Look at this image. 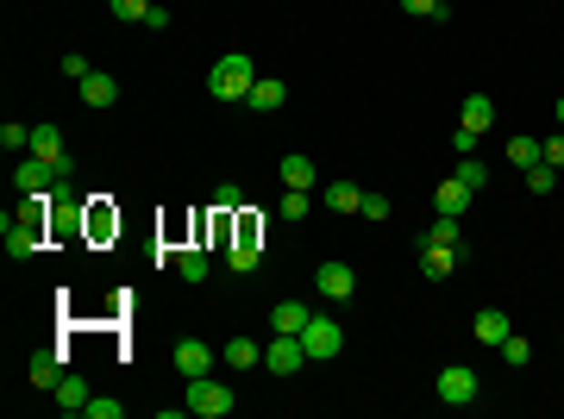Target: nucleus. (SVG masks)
<instances>
[{
    "instance_id": "1",
    "label": "nucleus",
    "mask_w": 564,
    "mask_h": 419,
    "mask_svg": "<svg viewBox=\"0 0 564 419\" xmlns=\"http://www.w3.org/2000/svg\"><path fill=\"white\" fill-rule=\"evenodd\" d=\"M45 201H51V195H32L19 213H6V219H0V232H6V251H13V257H32V251L45 244V232H56Z\"/></svg>"
},
{
    "instance_id": "2",
    "label": "nucleus",
    "mask_w": 564,
    "mask_h": 419,
    "mask_svg": "<svg viewBox=\"0 0 564 419\" xmlns=\"http://www.w3.org/2000/svg\"><path fill=\"white\" fill-rule=\"evenodd\" d=\"M251 88H257V63L245 51H226L220 63L207 69V95H214V101H245Z\"/></svg>"
},
{
    "instance_id": "3",
    "label": "nucleus",
    "mask_w": 564,
    "mask_h": 419,
    "mask_svg": "<svg viewBox=\"0 0 564 419\" xmlns=\"http://www.w3.org/2000/svg\"><path fill=\"white\" fill-rule=\"evenodd\" d=\"M232 388L226 382H214V375H188V401H182V414H195V419H226L232 414Z\"/></svg>"
},
{
    "instance_id": "4",
    "label": "nucleus",
    "mask_w": 564,
    "mask_h": 419,
    "mask_svg": "<svg viewBox=\"0 0 564 419\" xmlns=\"http://www.w3.org/2000/svg\"><path fill=\"white\" fill-rule=\"evenodd\" d=\"M301 344H307V364H333L338 351H345V325L327 319V314H314L301 325Z\"/></svg>"
},
{
    "instance_id": "5",
    "label": "nucleus",
    "mask_w": 564,
    "mask_h": 419,
    "mask_svg": "<svg viewBox=\"0 0 564 419\" xmlns=\"http://www.w3.org/2000/svg\"><path fill=\"white\" fill-rule=\"evenodd\" d=\"M301 364H307L301 332H270V344H264V369H270V375H295Z\"/></svg>"
},
{
    "instance_id": "6",
    "label": "nucleus",
    "mask_w": 564,
    "mask_h": 419,
    "mask_svg": "<svg viewBox=\"0 0 564 419\" xmlns=\"http://www.w3.org/2000/svg\"><path fill=\"white\" fill-rule=\"evenodd\" d=\"M32 157H45L56 175H76V151L63 145V132H56V125H32Z\"/></svg>"
},
{
    "instance_id": "7",
    "label": "nucleus",
    "mask_w": 564,
    "mask_h": 419,
    "mask_svg": "<svg viewBox=\"0 0 564 419\" xmlns=\"http://www.w3.org/2000/svg\"><path fill=\"white\" fill-rule=\"evenodd\" d=\"M314 288H320V294H327V301H351V294H358V269H351V263H320V269H314Z\"/></svg>"
},
{
    "instance_id": "8",
    "label": "nucleus",
    "mask_w": 564,
    "mask_h": 419,
    "mask_svg": "<svg viewBox=\"0 0 564 419\" xmlns=\"http://www.w3.org/2000/svg\"><path fill=\"white\" fill-rule=\"evenodd\" d=\"M13 182H19V195H51L63 175H56L45 157H19V163H13Z\"/></svg>"
},
{
    "instance_id": "9",
    "label": "nucleus",
    "mask_w": 564,
    "mask_h": 419,
    "mask_svg": "<svg viewBox=\"0 0 564 419\" xmlns=\"http://www.w3.org/2000/svg\"><path fill=\"white\" fill-rule=\"evenodd\" d=\"M439 401H451V407H470V401H477V369H464V364L439 369Z\"/></svg>"
},
{
    "instance_id": "10",
    "label": "nucleus",
    "mask_w": 564,
    "mask_h": 419,
    "mask_svg": "<svg viewBox=\"0 0 564 419\" xmlns=\"http://www.w3.org/2000/svg\"><path fill=\"white\" fill-rule=\"evenodd\" d=\"M176 369L182 375H214V344L207 338H182L176 344Z\"/></svg>"
},
{
    "instance_id": "11",
    "label": "nucleus",
    "mask_w": 564,
    "mask_h": 419,
    "mask_svg": "<svg viewBox=\"0 0 564 419\" xmlns=\"http://www.w3.org/2000/svg\"><path fill=\"white\" fill-rule=\"evenodd\" d=\"M420 251H458V257H464V225L439 213V219L427 225V238H420Z\"/></svg>"
},
{
    "instance_id": "12",
    "label": "nucleus",
    "mask_w": 564,
    "mask_h": 419,
    "mask_svg": "<svg viewBox=\"0 0 564 419\" xmlns=\"http://www.w3.org/2000/svg\"><path fill=\"white\" fill-rule=\"evenodd\" d=\"M51 394H56V407H63V414H88V401H95V394H88V382H82L76 369H63V382H56Z\"/></svg>"
},
{
    "instance_id": "13",
    "label": "nucleus",
    "mask_w": 564,
    "mask_h": 419,
    "mask_svg": "<svg viewBox=\"0 0 564 419\" xmlns=\"http://www.w3.org/2000/svg\"><path fill=\"white\" fill-rule=\"evenodd\" d=\"M226 257H232V269H238V275H251V269H257V225H251V219L232 232V251H226Z\"/></svg>"
},
{
    "instance_id": "14",
    "label": "nucleus",
    "mask_w": 564,
    "mask_h": 419,
    "mask_svg": "<svg viewBox=\"0 0 564 419\" xmlns=\"http://www.w3.org/2000/svg\"><path fill=\"white\" fill-rule=\"evenodd\" d=\"M63 369H69V351H38L32 357V388H56Z\"/></svg>"
},
{
    "instance_id": "15",
    "label": "nucleus",
    "mask_w": 564,
    "mask_h": 419,
    "mask_svg": "<svg viewBox=\"0 0 564 419\" xmlns=\"http://www.w3.org/2000/svg\"><path fill=\"white\" fill-rule=\"evenodd\" d=\"M433 207L446 213V219H464V207H470V188L451 175V182H439V188H433Z\"/></svg>"
},
{
    "instance_id": "16",
    "label": "nucleus",
    "mask_w": 564,
    "mask_h": 419,
    "mask_svg": "<svg viewBox=\"0 0 564 419\" xmlns=\"http://www.w3.org/2000/svg\"><path fill=\"white\" fill-rule=\"evenodd\" d=\"M76 88H82V101H88V106H113V101H119V82L101 75V69H95V75H82Z\"/></svg>"
},
{
    "instance_id": "17",
    "label": "nucleus",
    "mask_w": 564,
    "mask_h": 419,
    "mask_svg": "<svg viewBox=\"0 0 564 419\" xmlns=\"http://www.w3.org/2000/svg\"><path fill=\"white\" fill-rule=\"evenodd\" d=\"M282 101H288V88H282L277 75H257V88L245 95V106H257V113H277Z\"/></svg>"
},
{
    "instance_id": "18",
    "label": "nucleus",
    "mask_w": 564,
    "mask_h": 419,
    "mask_svg": "<svg viewBox=\"0 0 564 419\" xmlns=\"http://www.w3.org/2000/svg\"><path fill=\"white\" fill-rule=\"evenodd\" d=\"M314 319V307H301V301H277L270 307V332H301Z\"/></svg>"
},
{
    "instance_id": "19",
    "label": "nucleus",
    "mask_w": 564,
    "mask_h": 419,
    "mask_svg": "<svg viewBox=\"0 0 564 419\" xmlns=\"http://www.w3.org/2000/svg\"><path fill=\"white\" fill-rule=\"evenodd\" d=\"M458 125H470V132H489V125H496V101H489V95H470Z\"/></svg>"
},
{
    "instance_id": "20",
    "label": "nucleus",
    "mask_w": 564,
    "mask_h": 419,
    "mask_svg": "<svg viewBox=\"0 0 564 419\" xmlns=\"http://www.w3.org/2000/svg\"><path fill=\"white\" fill-rule=\"evenodd\" d=\"M220 357H226L232 369H257V364H264V344H257V338H232Z\"/></svg>"
},
{
    "instance_id": "21",
    "label": "nucleus",
    "mask_w": 564,
    "mask_h": 419,
    "mask_svg": "<svg viewBox=\"0 0 564 419\" xmlns=\"http://www.w3.org/2000/svg\"><path fill=\"white\" fill-rule=\"evenodd\" d=\"M119 232V213H107L101 195H88V238H113Z\"/></svg>"
},
{
    "instance_id": "22",
    "label": "nucleus",
    "mask_w": 564,
    "mask_h": 419,
    "mask_svg": "<svg viewBox=\"0 0 564 419\" xmlns=\"http://www.w3.org/2000/svg\"><path fill=\"white\" fill-rule=\"evenodd\" d=\"M508 332H514V325H508L502 307H483V314H477V338H483V344H502Z\"/></svg>"
},
{
    "instance_id": "23",
    "label": "nucleus",
    "mask_w": 564,
    "mask_h": 419,
    "mask_svg": "<svg viewBox=\"0 0 564 419\" xmlns=\"http://www.w3.org/2000/svg\"><path fill=\"white\" fill-rule=\"evenodd\" d=\"M508 163H514L520 175H527L533 163H546V151H539V138H508Z\"/></svg>"
},
{
    "instance_id": "24",
    "label": "nucleus",
    "mask_w": 564,
    "mask_h": 419,
    "mask_svg": "<svg viewBox=\"0 0 564 419\" xmlns=\"http://www.w3.org/2000/svg\"><path fill=\"white\" fill-rule=\"evenodd\" d=\"M327 207H333V213H358V207H364V188H358V182H333V188H327Z\"/></svg>"
},
{
    "instance_id": "25",
    "label": "nucleus",
    "mask_w": 564,
    "mask_h": 419,
    "mask_svg": "<svg viewBox=\"0 0 564 419\" xmlns=\"http://www.w3.org/2000/svg\"><path fill=\"white\" fill-rule=\"evenodd\" d=\"M451 269H458V251H420V275L427 282H446Z\"/></svg>"
},
{
    "instance_id": "26",
    "label": "nucleus",
    "mask_w": 564,
    "mask_h": 419,
    "mask_svg": "<svg viewBox=\"0 0 564 419\" xmlns=\"http://www.w3.org/2000/svg\"><path fill=\"white\" fill-rule=\"evenodd\" d=\"M282 188H314V157H282Z\"/></svg>"
},
{
    "instance_id": "27",
    "label": "nucleus",
    "mask_w": 564,
    "mask_h": 419,
    "mask_svg": "<svg viewBox=\"0 0 564 419\" xmlns=\"http://www.w3.org/2000/svg\"><path fill=\"white\" fill-rule=\"evenodd\" d=\"M176 275L182 282H207V251L195 244V251H176Z\"/></svg>"
},
{
    "instance_id": "28",
    "label": "nucleus",
    "mask_w": 564,
    "mask_h": 419,
    "mask_svg": "<svg viewBox=\"0 0 564 419\" xmlns=\"http://www.w3.org/2000/svg\"><path fill=\"white\" fill-rule=\"evenodd\" d=\"M307 207H314V188H282V201H277L282 219H307Z\"/></svg>"
},
{
    "instance_id": "29",
    "label": "nucleus",
    "mask_w": 564,
    "mask_h": 419,
    "mask_svg": "<svg viewBox=\"0 0 564 419\" xmlns=\"http://www.w3.org/2000/svg\"><path fill=\"white\" fill-rule=\"evenodd\" d=\"M527 188H533V195H552V188H559V169H552V163H533V169H527Z\"/></svg>"
},
{
    "instance_id": "30",
    "label": "nucleus",
    "mask_w": 564,
    "mask_h": 419,
    "mask_svg": "<svg viewBox=\"0 0 564 419\" xmlns=\"http://www.w3.org/2000/svg\"><path fill=\"white\" fill-rule=\"evenodd\" d=\"M496 351H502V357H508V364H514V369H520V364H527V357H533V344H527L520 332H508V338H502V344H496Z\"/></svg>"
},
{
    "instance_id": "31",
    "label": "nucleus",
    "mask_w": 564,
    "mask_h": 419,
    "mask_svg": "<svg viewBox=\"0 0 564 419\" xmlns=\"http://www.w3.org/2000/svg\"><path fill=\"white\" fill-rule=\"evenodd\" d=\"M0 151H32V125H0Z\"/></svg>"
},
{
    "instance_id": "32",
    "label": "nucleus",
    "mask_w": 564,
    "mask_h": 419,
    "mask_svg": "<svg viewBox=\"0 0 564 419\" xmlns=\"http://www.w3.org/2000/svg\"><path fill=\"white\" fill-rule=\"evenodd\" d=\"M408 19H446V0H401Z\"/></svg>"
},
{
    "instance_id": "33",
    "label": "nucleus",
    "mask_w": 564,
    "mask_h": 419,
    "mask_svg": "<svg viewBox=\"0 0 564 419\" xmlns=\"http://www.w3.org/2000/svg\"><path fill=\"white\" fill-rule=\"evenodd\" d=\"M238 201H245L238 182H220V188H214V213H238Z\"/></svg>"
},
{
    "instance_id": "34",
    "label": "nucleus",
    "mask_w": 564,
    "mask_h": 419,
    "mask_svg": "<svg viewBox=\"0 0 564 419\" xmlns=\"http://www.w3.org/2000/svg\"><path fill=\"white\" fill-rule=\"evenodd\" d=\"M458 182H464L470 195H477V188L489 182V169H483V163H477V157H464V163H458Z\"/></svg>"
},
{
    "instance_id": "35",
    "label": "nucleus",
    "mask_w": 564,
    "mask_h": 419,
    "mask_svg": "<svg viewBox=\"0 0 564 419\" xmlns=\"http://www.w3.org/2000/svg\"><path fill=\"white\" fill-rule=\"evenodd\" d=\"M145 13H151V0H113V19H132V25H138Z\"/></svg>"
},
{
    "instance_id": "36",
    "label": "nucleus",
    "mask_w": 564,
    "mask_h": 419,
    "mask_svg": "<svg viewBox=\"0 0 564 419\" xmlns=\"http://www.w3.org/2000/svg\"><path fill=\"white\" fill-rule=\"evenodd\" d=\"M63 75L82 82V75H95V69H88V56H82V51H63Z\"/></svg>"
},
{
    "instance_id": "37",
    "label": "nucleus",
    "mask_w": 564,
    "mask_h": 419,
    "mask_svg": "<svg viewBox=\"0 0 564 419\" xmlns=\"http://www.w3.org/2000/svg\"><path fill=\"white\" fill-rule=\"evenodd\" d=\"M477 138H483V132H470V125H458V132H451V151H458V157H470V151H477Z\"/></svg>"
},
{
    "instance_id": "38",
    "label": "nucleus",
    "mask_w": 564,
    "mask_h": 419,
    "mask_svg": "<svg viewBox=\"0 0 564 419\" xmlns=\"http://www.w3.org/2000/svg\"><path fill=\"white\" fill-rule=\"evenodd\" d=\"M539 151H546V163H552V169H564V125H559V138H546Z\"/></svg>"
},
{
    "instance_id": "39",
    "label": "nucleus",
    "mask_w": 564,
    "mask_h": 419,
    "mask_svg": "<svg viewBox=\"0 0 564 419\" xmlns=\"http://www.w3.org/2000/svg\"><path fill=\"white\" fill-rule=\"evenodd\" d=\"M138 25H151V32H169V6H157V0H151V13H145Z\"/></svg>"
},
{
    "instance_id": "40",
    "label": "nucleus",
    "mask_w": 564,
    "mask_h": 419,
    "mask_svg": "<svg viewBox=\"0 0 564 419\" xmlns=\"http://www.w3.org/2000/svg\"><path fill=\"white\" fill-rule=\"evenodd\" d=\"M358 213H364V219H389V201H383V195H364V207H358Z\"/></svg>"
},
{
    "instance_id": "41",
    "label": "nucleus",
    "mask_w": 564,
    "mask_h": 419,
    "mask_svg": "<svg viewBox=\"0 0 564 419\" xmlns=\"http://www.w3.org/2000/svg\"><path fill=\"white\" fill-rule=\"evenodd\" d=\"M119 414H126L119 401H88V419H119Z\"/></svg>"
},
{
    "instance_id": "42",
    "label": "nucleus",
    "mask_w": 564,
    "mask_h": 419,
    "mask_svg": "<svg viewBox=\"0 0 564 419\" xmlns=\"http://www.w3.org/2000/svg\"><path fill=\"white\" fill-rule=\"evenodd\" d=\"M559 125H564V101H559Z\"/></svg>"
}]
</instances>
